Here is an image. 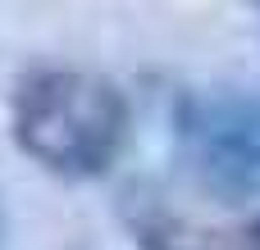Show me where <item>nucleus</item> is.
<instances>
[{
    "instance_id": "obj_3",
    "label": "nucleus",
    "mask_w": 260,
    "mask_h": 250,
    "mask_svg": "<svg viewBox=\"0 0 260 250\" xmlns=\"http://www.w3.org/2000/svg\"><path fill=\"white\" fill-rule=\"evenodd\" d=\"M123 223L137 250H260V210L201 219L169 210L155 196H133L123 205Z\"/></svg>"
},
{
    "instance_id": "obj_2",
    "label": "nucleus",
    "mask_w": 260,
    "mask_h": 250,
    "mask_svg": "<svg viewBox=\"0 0 260 250\" xmlns=\"http://www.w3.org/2000/svg\"><path fill=\"white\" fill-rule=\"evenodd\" d=\"M174 150L192 187L219 205L260 200V96L238 87L183 91L174 105Z\"/></svg>"
},
{
    "instance_id": "obj_1",
    "label": "nucleus",
    "mask_w": 260,
    "mask_h": 250,
    "mask_svg": "<svg viewBox=\"0 0 260 250\" xmlns=\"http://www.w3.org/2000/svg\"><path fill=\"white\" fill-rule=\"evenodd\" d=\"M9 137L55 178H101L119 164L133 137V105L105 73L59 64L32 68L9 96Z\"/></svg>"
}]
</instances>
